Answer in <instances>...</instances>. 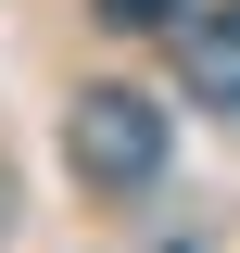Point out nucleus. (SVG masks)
Masks as SVG:
<instances>
[{"label":"nucleus","mask_w":240,"mask_h":253,"mask_svg":"<svg viewBox=\"0 0 240 253\" xmlns=\"http://www.w3.org/2000/svg\"><path fill=\"white\" fill-rule=\"evenodd\" d=\"M63 165H76L89 190H152V177H164V114H152L139 89H76Z\"/></svg>","instance_id":"nucleus-1"},{"label":"nucleus","mask_w":240,"mask_h":253,"mask_svg":"<svg viewBox=\"0 0 240 253\" xmlns=\"http://www.w3.org/2000/svg\"><path fill=\"white\" fill-rule=\"evenodd\" d=\"M177 76H190L202 114H240V0H215V13L177 26Z\"/></svg>","instance_id":"nucleus-2"},{"label":"nucleus","mask_w":240,"mask_h":253,"mask_svg":"<svg viewBox=\"0 0 240 253\" xmlns=\"http://www.w3.org/2000/svg\"><path fill=\"white\" fill-rule=\"evenodd\" d=\"M101 26H177V0H101Z\"/></svg>","instance_id":"nucleus-3"}]
</instances>
